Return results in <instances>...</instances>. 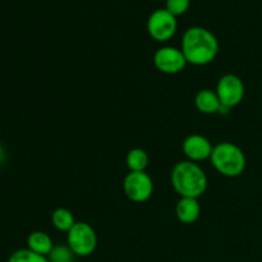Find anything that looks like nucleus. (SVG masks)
Returning a JSON list of instances; mask_svg holds the SVG:
<instances>
[{
    "label": "nucleus",
    "instance_id": "obj_1",
    "mask_svg": "<svg viewBox=\"0 0 262 262\" xmlns=\"http://www.w3.org/2000/svg\"><path fill=\"white\" fill-rule=\"evenodd\" d=\"M181 50L187 63L202 67L212 63L219 53V41L207 28L193 26L183 33Z\"/></svg>",
    "mask_w": 262,
    "mask_h": 262
},
{
    "label": "nucleus",
    "instance_id": "obj_2",
    "mask_svg": "<svg viewBox=\"0 0 262 262\" xmlns=\"http://www.w3.org/2000/svg\"><path fill=\"white\" fill-rule=\"evenodd\" d=\"M174 191L181 197L199 199L207 189V176L197 163L189 160L179 161L170 174Z\"/></svg>",
    "mask_w": 262,
    "mask_h": 262
},
{
    "label": "nucleus",
    "instance_id": "obj_3",
    "mask_svg": "<svg viewBox=\"0 0 262 262\" xmlns=\"http://www.w3.org/2000/svg\"><path fill=\"white\" fill-rule=\"evenodd\" d=\"M210 161L215 170L227 178H237L242 176L247 166L245 152L233 142H220L215 145Z\"/></svg>",
    "mask_w": 262,
    "mask_h": 262
},
{
    "label": "nucleus",
    "instance_id": "obj_4",
    "mask_svg": "<svg viewBox=\"0 0 262 262\" xmlns=\"http://www.w3.org/2000/svg\"><path fill=\"white\" fill-rule=\"evenodd\" d=\"M67 245L76 256L87 257L96 250L97 234L89 223L77 222L67 233Z\"/></svg>",
    "mask_w": 262,
    "mask_h": 262
},
{
    "label": "nucleus",
    "instance_id": "obj_5",
    "mask_svg": "<svg viewBox=\"0 0 262 262\" xmlns=\"http://www.w3.org/2000/svg\"><path fill=\"white\" fill-rule=\"evenodd\" d=\"M178 22L176 15L165 8L154 10L147 19V32L158 42L169 41L177 32Z\"/></svg>",
    "mask_w": 262,
    "mask_h": 262
},
{
    "label": "nucleus",
    "instance_id": "obj_6",
    "mask_svg": "<svg viewBox=\"0 0 262 262\" xmlns=\"http://www.w3.org/2000/svg\"><path fill=\"white\" fill-rule=\"evenodd\" d=\"M125 196L133 202L142 204L154 193V182L146 171H129L123 182Z\"/></svg>",
    "mask_w": 262,
    "mask_h": 262
},
{
    "label": "nucleus",
    "instance_id": "obj_7",
    "mask_svg": "<svg viewBox=\"0 0 262 262\" xmlns=\"http://www.w3.org/2000/svg\"><path fill=\"white\" fill-rule=\"evenodd\" d=\"M215 92H216L223 106L232 109V107L237 106V105H239L243 101V97H245V83L235 74H224L217 81Z\"/></svg>",
    "mask_w": 262,
    "mask_h": 262
},
{
    "label": "nucleus",
    "instance_id": "obj_8",
    "mask_svg": "<svg viewBox=\"0 0 262 262\" xmlns=\"http://www.w3.org/2000/svg\"><path fill=\"white\" fill-rule=\"evenodd\" d=\"M154 64L161 73L177 74L181 73L188 63L181 49L174 46H161L154 54Z\"/></svg>",
    "mask_w": 262,
    "mask_h": 262
},
{
    "label": "nucleus",
    "instance_id": "obj_9",
    "mask_svg": "<svg viewBox=\"0 0 262 262\" xmlns=\"http://www.w3.org/2000/svg\"><path fill=\"white\" fill-rule=\"evenodd\" d=\"M182 148H183L184 155L187 156L189 161L197 163V161H204L210 159L214 146L210 142L209 138H206L205 136L189 135L183 141Z\"/></svg>",
    "mask_w": 262,
    "mask_h": 262
},
{
    "label": "nucleus",
    "instance_id": "obj_10",
    "mask_svg": "<svg viewBox=\"0 0 262 262\" xmlns=\"http://www.w3.org/2000/svg\"><path fill=\"white\" fill-rule=\"evenodd\" d=\"M176 215L179 222L183 224H193L201 215V205L199 199L181 197L176 206Z\"/></svg>",
    "mask_w": 262,
    "mask_h": 262
},
{
    "label": "nucleus",
    "instance_id": "obj_11",
    "mask_svg": "<svg viewBox=\"0 0 262 262\" xmlns=\"http://www.w3.org/2000/svg\"><path fill=\"white\" fill-rule=\"evenodd\" d=\"M194 105L202 114L210 115L219 113L222 102H220L216 92L210 89H204L197 92L196 97H194Z\"/></svg>",
    "mask_w": 262,
    "mask_h": 262
},
{
    "label": "nucleus",
    "instance_id": "obj_12",
    "mask_svg": "<svg viewBox=\"0 0 262 262\" xmlns=\"http://www.w3.org/2000/svg\"><path fill=\"white\" fill-rule=\"evenodd\" d=\"M54 246L55 245L53 243V239H51L50 235L45 232H41V230H35L27 238L28 250L37 253V255L45 256V257H48L49 253L54 248Z\"/></svg>",
    "mask_w": 262,
    "mask_h": 262
},
{
    "label": "nucleus",
    "instance_id": "obj_13",
    "mask_svg": "<svg viewBox=\"0 0 262 262\" xmlns=\"http://www.w3.org/2000/svg\"><path fill=\"white\" fill-rule=\"evenodd\" d=\"M51 223L55 229L68 233L77 222L74 220L71 210L66 209V207H58L51 214Z\"/></svg>",
    "mask_w": 262,
    "mask_h": 262
},
{
    "label": "nucleus",
    "instance_id": "obj_14",
    "mask_svg": "<svg viewBox=\"0 0 262 262\" xmlns=\"http://www.w3.org/2000/svg\"><path fill=\"white\" fill-rule=\"evenodd\" d=\"M148 159L147 152L143 148H132L128 151L127 158H125V163H127L129 171H145L146 168L148 166Z\"/></svg>",
    "mask_w": 262,
    "mask_h": 262
},
{
    "label": "nucleus",
    "instance_id": "obj_15",
    "mask_svg": "<svg viewBox=\"0 0 262 262\" xmlns=\"http://www.w3.org/2000/svg\"><path fill=\"white\" fill-rule=\"evenodd\" d=\"M8 262H49L48 257L37 255L28 248L17 250L9 256Z\"/></svg>",
    "mask_w": 262,
    "mask_h": 262
},
{
    "label": "nucleus",
    "instance_id": "obj_16",
    "mask_svg": "<svg viewBox=\"0 0 262 262\" xmlns=\"http://www.w3.org/2000/svg\"><path fill=\"white\" fill-rule=\"evenodd\" d=\"M74 257H76V255L72 252L68 245H56L49 253L48 260L49 262H73Z\"/></svg>",
    "mask_w": 262,
    "mask_h": 262
},
{
    "label": "nucleus",
    "instance_id": "obj_17",
    "mask_svg": "<svg viewBox=\"0 0 262 262\" xmlns=\"http://www.w3.org/2000/svg\"><path fill=\"white\" fill-rule=\"evenodd\" d=\"M189 5H191V0H166L165 9L176 17H179L189 9Z\"/></svg>",
    "mask_w": 262,
    "mask_h": 262
},
{
    "label": "nucleus",
    "instance_id": "obj_18",
    "mask_svg": "<svg viewBox=\"0 0 262 262\" xmlns=\"http://www.w3.org/2000/svg\"><path fill=\"white\" fill-rule=\"evenodd\" d=\"M5 150H4V147H3L2 145H0V165H2L3 163H4V160H5Z\"/></svg>",
    "mask_w": 262,
    "mask_h": 262
}]
</instances>
